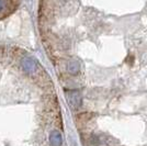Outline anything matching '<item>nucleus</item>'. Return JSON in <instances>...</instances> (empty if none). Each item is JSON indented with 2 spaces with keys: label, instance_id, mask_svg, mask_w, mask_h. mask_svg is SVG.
Segmentation results:
<instances>
[{
  "label": "nucleus",
  "instance_id": "1",
  "mask_svg": "<svg viewBox=\"0 0 147 146\" xmlns=\"http://www.w3.org/2000/svg\"><path fill=\"white\" fill-rule=\"evenodd\" d=\"M49 142L53 146H61L63 143V139H61V134L58 131H53L51 133V137H49Z\"/></svg>",
  "mask_w": 147,
  "mask_h": 146
},
{
  "label": "nucleus",
  "instance_id": "2",
  "mask_svg": "<svg viewBox=\"0 0 147 146\" xmlns=\"http://www.w3.org/2000/svg\"><path fill=\"white\" fill-rule=\"evenodd\" d=\"M22 67L24 68L28 73H31L35 68V63L32 61V59H30V58H24L22 61Z\"/></svg>",
  "mask_w": 147,
  "mask_h": 146
},
{
  "label": "nucleus",
  "instance_id": "3",
  "mask_svg": "<svg viewBox=\"0 0 147 146\" xmlns=\"http://www.w3.org/2000/svg\"><path fill=\"white\" fill-rule=\"evenodd\" d=\"M79 69V64L76 61H73L69 64V72L71 74H76Z\"/></svg>",
  "mask_w": 147,
  "mask_h": 146
},
{
  "label": "nucleus",
  "instance_id": "4",
  "mask_svg": "<svg viewBox=\"0 0 147 146\" xmlns=\"http://www.w3.org/2000/svg\"><path fill=\"white\" fill-rule=\"evenodd\" d=\"M5 8V1L3 0H0V11Z\"/></svg>",
  "mask_w": 147,
  "mask_h": 146
}]
</instances>
